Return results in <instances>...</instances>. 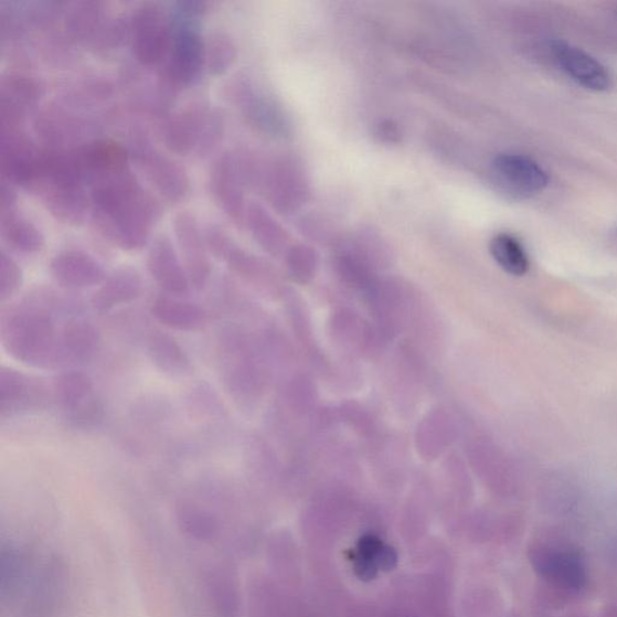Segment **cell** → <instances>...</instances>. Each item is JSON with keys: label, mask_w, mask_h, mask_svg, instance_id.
<instances>
[{"label": "cell", "mask_w": 617, "mask_h": 617, "mask_svg": "<svg viewBox=\"0 0 617 617\" xmlns=\"http://www.w3.org/2000/svg\"><path fill=\"white\" fill-rule=\"evenodd\" d=\"M44 88L34 77L8 73L0 82V128H23L25 115L34 109Z\"/></svg>", "instance_id": "d6986e66"}, {"label": "cell", "mask_w": 617, "mask_h": 617, "mask_svg": "<svg viewBox=\"0 0 617 617\" xmlns=\"http://www.w3.org/2000/svg\"><path fill=\"white\" fill-rule=\"evenodd\" d=\"M494 185L513 199H529L542 193L550 182L546 170L531 157L521 153H501L491 163Z\"/></svg>", "instance_id": "7c38bea8"}, {"label": "cell", "mask_w": 617, "mask_h": 617, "mask_svg": "<svg viewBox=\"0 0 617 617\" xmlns=\"http://www.w3.org/2000/svg\"><path fill=\"white\" fill-rule=\"evenodd\" d=\"M353 571L354 574L359 576V579L363 582L374 581L379 568L374 560L363 557L361 555L352 556Z\"/></svg>", "instance_id": "e575fe53"}, {"label": "cell", "mask_w": 617, "mask_h": 617, "mask_svg": "<svg viewBox=\"0 0 617 617\" xmlns=\"http://www.w3.org/2000/svg\"><path fill=\"white\" fill-rule=\"evenodd\" d=\"M142 292L141 274L135 267L124 266L114 270L92 297V307L99 312L128 305Z\"/></svg>", "instance_id": "603a6c76"}, {"label": "cell", "mask_w": 617, "mask_h": 617, "mask_svg": "<svg viewBox=\"0 0 617 617\" xmlns=\"http://www.w3.org/2000/svg\"><path fill=\"white\" fill-rule=\"evenodd\" d=\"M86 185L129 172V152L114 140H95L73 149Z\"/></svg>", "instance_id": "e0dca14e"}, {"label": "cell", "mask_w": 617, "mask_h": 617, "mask_svg": "<svg viewBox=\"0 0 617 617\" xmlns=\"http://www.w3.org/2000/svg\"><path fill=\"white\" fill-rule=\"evenodd\" d=\"M52 398L65 422L77 428L98 426L105 415L104 402L94 380L81 371L61 373L52 382Z\"/></svg>", "instance_id": "52a82bcc"}, {"label": "cell", "mask_w": 617, "mask_h": 617, "mask_svg": "<svg viewBox=\"0 0 617 617\" xmlns=\"http://www.w3.org/2000/svg\"><path fill=\"white\" fill-rule=\"evenodd\" d=\"M260 192L283 216H294L310 201L311 180L299 157L283 153L267 161Z\"/></svg>", "instance_id": "8992f818"}, {"label": "cell", "mask_w": 617, "mask_h": 617, "mask_svg": "<svg viewBox=\"0 0 617 617\" xmlns=\"http://www.w3.org/2000/svg\"><path fill=\"white\" fill-rule=\"evenodd\" d=\"M148 270L153 281L168 296L189 295L191 283L175 246L167 234L157 235L148 254Z\"/></svg>", "instance_id": "ffe728a7"}, {"label": "cell", "mask_w": 617, "mask_h": 617, "mask_svg": "<svg viewBox=\"0 0 617 617\" xmlns=\"http://www.w3.org/2000/svg\"><path fill=\"white\" fill-rule=\"evenodd\" d=\"M180 257L195 291H203L212 277L205 234L194 214L181 212L173 220Z\"/></svg>", "instance_id": "9a60e30c"}, {"label": "cell", "mask_w": 617, "mask_h": 617, "mask_svg": "<svg viewBox=\"0 0 617 617\" xmlns=\"http://www.w3.org/2000/svg\"><path fill=\"white\" fill-rule=\"evenodd\" d=\"M209 108L204 103H193L185 109L166 117L162 138L170 152L179 156L195 152Z\"/></svg>", "instance_id": "7402d4cb"}, {"label": "cell", "mask_w": 617, "mask_h": 617, "mask_svg": "<svg viewBox=\"0 0 617 617\" xmlns=\"http://www.w3.org/2000/svg\"><path fill=\"white\" fill-rule=\"evenodd\" d=\"M129 30L130 46L142 67H155L168 58L173 22L161 4H140L130 15Z\"/></svg>", "instance_id": "ba28073f"}, {"label": "cell", "mask_w": 617, "mask_h": 617, "mask_svg": "<svg viewBox=\"0 0 617 617\" xmlns=\"http://www.w3.org/2000/svg\"><path fill=\"white\" fill-rule=\"evenodd\" d=\"M385 544L375 534H364L358 543L359 555L374 560Z\"/></svg>", "instance_id": "d590c367"}, {"label": "cell", "mask_w": 617, "mask_h": 617, "mask_svg": "<svg viewBox=\"0 0 617 617\" xmlns=\"http://www.w3.org/2000/svg\"><path fill=\"white\" fill-rule=\"evenodd\" d=\"M91 204L103 238L124 252L141 251L162 215L160 203L130 170L92 187Z\"/></svg>", "instance_id": "6da1fadb"}, {"label": "cell", "mask_w": 617, "mask_h": 617, "mask_svg": "<svg viewBox=\"0 0 617 617\" xmlns=\"http://www.w3.org/2000/svg\"><path fill=\"white\" fill-rule=\"evenodd\" d=\"M0 234L10 251L22 255H36L45 247L44 234L18 205L0 209Z\"/></svg>", "instance_id": "d4e9b609"}, {"label": "cell", "mask_w": 617, "mask_h": 617, "mask_svg": "<svg viewBox=\"0 0 617 617\" xmlns=\"http://www.w3.org/2000/svg\"><path fill=\"white\" fill-rule=\"evenodd\" d=\"M246 228L251 231L255 242L272 255H278L290 240L281 223L258 202L248 203Z\"/></svg>", "instance_id": "83f0119b"}, {"label": "cell", "mask_w": 617, "mask_h": 617, "mask_svg": "<svg viewBox=\"0 0 617 617\" xmlns=\"http://www.w3.org/2000/svg\"><path fill=\"white\" fill-rule=\"evenodd\" d=\"M490 253L496 264L513 277H523L530 270L531 262L526 248L514 235H494L490 243Z\"/></svg>", "instance_id": "f546056e"}, {"label": "cell", "mask_w": 617, "mask_h": 617, "mask_svg": "<svg viewBox=\"0 0 617 617\" xmlns=\"http://www.w3.org/2000/svg\"><path fill=\"white\" fill-rule=\"evenodd\" d=\"M100 345L97 328L83 318L65 320L62 331L63 368L84 365L94 360Z\"/></svg>", "instance_id": "cb8c5ba5"}, {"label": "cell", "mask_w": 617, "mask_h": 617, "mask_svg": "<svg viewBox=\"0 0 617 617\" xmlns=\"http://www.w3.org/2000/svg\"><path fill=\"white\" fill-rule=\"evenodd\" d=\"M147 353L157 370L170 376H183L192 370L191 360L178 341L162 331H153L147 343Z\"/></svg>", "instance_id": "f1b7e54d"}, {"label": "cell", "mask_w": 617, "mask_h": 617, "mask_svg": "<svg viewBox=\"0 0 617 617\" xmlns=\"http://www.w3.org/2000/svg\"><path fill=\"white\" fill-rule=\"evenodd\" d=\"M151 312L163 326L182 332L201 331L209 320L208 312L201 306L168 295L153 300Z\"/></svg>", "instance_id": "484cf974"}, {"label": "cell", "mask_w": 617, "mask_h": 617, "mask_svg": "<svg viewBox=\"0 0 617 617\" xmlns=\"http://www.w3.org/2000/svg\"><path fill=\"white\" fill-rule=\"evenodd\" d=\"M238 56L233 38L226 32L210 34L205 42V70L209 75H225Z\"/></svg>", "instance_id": "4dcf8cb0"}, {"label": "cell", "mask_w": 617, "mask_h": 617, "mask_svg": "<svg viewBox=\"0 0 617 617\" xmlns=\"http://www.w3.org/2000/svg\"><path fill=\"white\" fill-rule=\"evenodd\" d=\"M246 183L234 151L219 157L209 174V190L221 213L238 230L246 228Z\"/></svg>", "instance_id": "8fae6325"}, {"label": "cell", "mask_w": 617, "mask_h": 617, "mask_svg": "<svg viewBox=\"0 0 617 617\" xmlns=\"http://www.w3.org/2000/svg\"><path fill=\"white\" fill-rule=\"evenodd\" d=\"M109 18L107 4L85 0L65 10L63 28L71 42L89 45Z\"/></svg>", "instance_id": "4316f807"}, {"label": "cell", "mask_w": 617, "mask_h": 617, "mask_svg": "<svg viewBox=\"0 0 617 617\" xmlns=\"http://www.w3.org/2000/svg\"><path fill=\"white\" fill-rule=\"evenodd\" d=\"M42 150L23 128L2 129L0 170L3 181L31 192L41 167Z\"/></svg>", "instance_id": "4fadbf2b"}, {"label": "cell", "mask_w": 617, "mask_h": 617, "mask_svg": "<svg viewBox=\"0 0 617 617\" xmlns=\"http://www.w3.org/2000/svg\"><path fill=\"white\" fill-rule=\"evenodd\" d=\"M52 279L70 290L102 285L108 278L99 262L82 251H64L51 258Z\"/></svg>", "instance_id": "44dd1931"}, {"label": "cell", "mask_w": 617, "mask_h": 617, "mask_svg": "<svg viewBox=\"0 0 617 617\" xmlns=\"http://www.w3.org/2000/svg\"><path fill=\"white\" fill-rule=\"evenodd\" d=\"M374 137L387 146H396L402 141V130L395 121L383 120L375 125Z\"/></svg>", "instance_id": "836d02e7"}, {"label": "cell", "mask_w": 617, "mask_h": 617, "mask_svg": "<svg viewBox=\"0 0 617 617\" xmlns=\"http://www.w3.org/2000/svg\"><path fill=\"white\" fill-rule=\"evenodd\" d=\"M129 156L142 168L155 190L170 204L188 200L191 180L180 163L153 148L142 130H136L130 140Z\"/></svg>", "instance_id": "9c48e42d"}, {"label": "cell", "mask_w": 617, "mask_h": 617, "mask_svg": "<svg viewBox=\"0 0 617 617\" xmlns=\"http://www.w3.org/2000/svg\"><path fill=\"white\" fill-rule=\"evenodd\" d=\"M533 566L549 584L579 593L586 585L585 562L576 549L564 545H543L532 555Z\"/></svg>", "instance_id": "5bb4252c"}, {"label": "cell", "mask_w": 617, "mask_h": 617, "mask_svg": "<svg viewBox=\"0 0 617 617\" xmlns=\"http://www.w3.org/2000/svg\"><path fill=\"white\" fill-rule=\"evenodd\" d=\"M226 134V116L219 108H209L195 153L203 157L214 151Z\"/></svg>", "instance_id": "1f68e13d"}, {"label": "cell", "mask_w": 617, "mask_h": 617, "mask_svg": "<svg viewBox=\"0 0 617 617\" xmlns=\"http://www.w3.org/2000/svg\"><path fill=\"white\" fill-rule=\"evenodd\" d=\"M51 404H54L52 385L44 379L2 366L0 413L3 418L46 411Z\"/></svg>", "instance_id": "30bf717a"}, {"label": "cell", "mask_w": 617, "mask_h": 617, "mask_svg": "<svg viewBox=\"0 0 617 617\" xmlns=\"http://www.w3.org/2000/svg\"><path fill=\"white\" fill-rule=\"evenodd\" d=\"M34 129L47 150L68 151L70 147H82L92 126L81 115L58 105H50L38 114Z\"/></svg>", "instance_id": "2e32d148"}, {"label": "cell", "mask_w": 617, "mask_h": 617, "mask_svg": "<svg viewBox=\"0 0 617 617\" xmlns=\"http://www.w3.org/2000/svg\"><path fill=\"white\" fill-rule=\"evenodd\" d=\"M379 571L389 572L397 566V551L389 545H384L374 559Z\"/></svg>", "instance_id": "8d00e7d4"}, {"label": "cell", "mask_w": 617, "mask_h": 617, "mask_svg": "<svg viewBox=\"0 0 617 617\" xmlns=\"http://www.w3.org/2000/svg\"><path fill=\"white\" fill-rule=\"evenodd\" d=\"M86 182L73 150H42L41 167L31 190L49 214L68 226H81L89 206Z\"/></svg>", "instance_id": "3957f363"}, {"label": "cell", "mask_w": 617, "mask_h": 617, "mask_svg": "<svg viewBox=\"0 0 617 617\" xmlns=\"http://www.w3.org/2000/svg\"><path fill=\"white\" fill-rule=\"evenodd\" d=\"M202 2H178L172 11L173 41L166 70L167 83L172 86H192L201 81L205 68V42L200 22L206 11Z\"/></svg>", "instance_id": "277c9868"}, {"label": "cell", "mask_w": 617, "mask_h": 617, "mask_svg": "<svg viewBox=\"0 0 617 617\" xmlns=\"http://www.w3.org/2000/svg\"><path fill=\"white\" fill-rule=\"evenodd\" d=\"M550 51L560 70L577 85L594 92H607L613 87L610 71L586 51L563 41L551 43Z\"/></svg>", "instance_id": "ac0fdd59"}, {"label": "cell", "mask_w": 617, "mask_h": 617, "mask_svg": "<svg viewBox=\"0 0 617 617\" xmlns=\"http://www.w3.org/2000/svg\"><path fill=\"white\" fill-rule=\"evenodd\" d=\"M225 98L240 109L245 121L258 134L277 140L291 137L294 125L290 115L283 104L260 88L252 76H234L225 87Z\"/></svg>", "instance_id": "5b68a950"}, {"label": "cell", "mask_w": 617, "mask_h": 617, "mask_svg": "<svg viewBox=\"0 0 617 617\" xmlns=\"http://www.w3.org/2000/svg\"><path fill=\"white\" fill-rule=\"evenodd\" d=\"M57 298L39 291L3 310L0 340L10 358L36 370H63L62 331Z\"/></svg>", "instance_id": "7a4b0ae2"}, {"label": "cell", "mask_w": 617, "mask_h": 617, "mask_svg": "<svg viewBox=\"0 0 617 617\" xmlns=\"http://www.w3.org/2000/svg\"><path fill=\"white\" fill-rule=\"evenodd\" d=\"M23 273L18 262L4 251L0 255V300L14 297L22 287Z\"/></svg>", "instance_id": "d6a6232c"}]
</instances>
